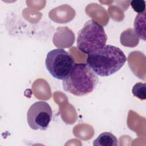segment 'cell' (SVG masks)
<instances>
[{
    "label": "cell",
    "instance_id": "8992f818",
    "mask_svg": "<svg viewBox=\"0 0 146 146\" xmlns=\"http://www.w3.org/2000/svg\"><path fill=\"white\" fill-rule=\"evenodd\" d=\"M94 146H117L116 137L110 132H104L100 133L94 141Z\"/></svg>",
    "mask_w": 146,
    "mask_h": 146
},
{
    "label": "cell",
    "instance_id": "9c48e42d",
    "mask_svg": "<svg viewBox=\"0 0 146 146\" xmlns=\"http://www.w3.org/2000/svg\"><path fill=\"white\" fill-rule=\"evenodd\" d=\"M132 8L138 14L145 12V2L143 0H133L130 2Z\"/></svg>",
    "mask_w": 146,
    "mask_h": 146
},
{
    "label": "cell",
    "instance_id": "3957f363",
    "mask_svg": "<svg viewBox=\"0 0 146 146\" xmlns=\"http://www.w3.org/2000/svg\"><path fill=\"white\" fill-rule=\"evenodd\" d=\"M107 40V35L103 26L90 19L78 31L76 43L80 51L89 54L105 46Z\"/></svg>",
    "mask_w": 146,
    "mask_h": 146
},
{
    "label": "cell",
    "instance_id": "6da1fadb",
    "mask_svg": "<svg viewBox=\"0 0 146 146\" xmlns=\"http://www.w3.org/2000/svg\"><path fill=\"white\" fill-rule=\"evenodd\" d=\"M126 60L127 58L120 48L107 44L88 54L86 62L98 75L104 77L115 74Z\"/></svg>",
    "mask_w": 146,
    "mask_h": 146
},
{
    "label": "cell",
    "instance_id": "ba28073f",
    "mask_svg": "<svg viewBox=\"0 0 146 146\" xmlns=\"http://www.w3.org/2000/svg\"><path fill=\"white\" fill-rule=\"evenodd\" d=\"M132 92L135 97L140 100H145V83L141 82L136 83L132 87Z\"/></svg>",
    "mask_w": 146,
    "mask_h": 146
},
{
    "label": "cell",
    "instance_id": "5b68a950",
    "mask_svg": "<svg viewBox=\"0 0 146 146\" xmlns=\"http://www.w3.org/2000/svg\"><path fill=\"white\" fill-rule=\"evenodd\" d=\"M51 107L46 102L38 101L33 104L27 112V121L34 130H46L51 121Z\"/></svg>",
    "mask_w": 146,
    "mask_h": 146
},
{
    "label": "cell",
    "instance_id": "52a82bcc",
    "mask_svg": "<svg viewBox=\"0 0 146 146\" xmlns=\"http://www.w3.org/2000/svg\"><path fill=\"white\" fill-rule=\"evenodd\" d=\"M145 12L138 14L134 21V29L135 34L140 39L145 40Z\"/></svg>",
    "mask_w": 146,
    "mask_h": 146
},
{
    "label": "cell",
    "instance_id": "7a4b0ae2",
    "mask_svg": "<svg viewBox=\"0 0 146 146\" xmlns=\"http://www.w3.org/2000/svg\"><path fill=\"white\" fill-rule=\"evenodd\" d=\"M98 75L87 63H75L63 80V90L75 96H82L92 92L98 85Z\"/></svg>",
    "mask_w": 146,
    "mask_h": 146
},
{
    "label": "cell",
    "instance_id": "277c9868",
    "mask_svg": "<svg viewBox=\"0 0 146 146\" xmlns=\"http://www.w3.org/2000/svg\"><path fill=\"white\" fill-rule=\"evenodd\" d=\"M75 64L72 56L62 48H56L50 51L45 59V65L47 71L54 78L59 80H63Z\"/></svg>",
    "mask_w": 146,
    "mask_h": 146
}]
</instances>
